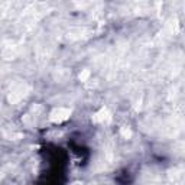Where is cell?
Segmentation results:
<instances>
[{
	"mask_svg": "<svg viewBox=\"0 0 185 185\" xmlns=\"http://www.w3.org/2000/svg\"><path fill=\"white\" fill-rule=\"evenodd\" d=\"M69 114H71V110H69V109L59 107V109H55V110L51 111L49 119H51V121H54V123H61V121L67 120V119L69 117Z\"/></svg>",
	"mask_w": 185,
	"mask_h": 185,
	"instance_id": "6da1fadb",
	"label": "cell"
},
{
	"mask_svg": "<svg viewBox=\"0 0 185 185\" xmlns=\"http://www.w3.org/2000/svg\"><path fill=\"white\" fill-rule=\"evenodd\" d=\"M93 120L97 121V123H109L111 120V114L109 113L107 109H101L100 111H97L94 116H93Z\"/></svg>",
	"mask_w": 185,
	"mask_h": 185,
	"instance_id": "7a4b0ae2",
	"label": "cell"
},
{
	"mask_svg": "<svg viewBox=\"0 0 185 185\" xmlns=\"http://www.w3.org/2000/svg\"><path fill=\"white\" fill-rule=\"evenodd\" d=\"M120 133H121V136H123L124 139H130V137H132V130H130L129 127H121V129H120Z\"/></svg>",
	"mask_w": 185,
	"mask_h": 185,
	"instance_id": "3957f363",
	"label": "cell"
},
{
	"mask_svg": "<svg viewBox=\"0 0 185 185\" xmlns=\"http://www.w3.org/2000/svg\"><path fill=\"white\" fill-rule=\"evenodd\" d=\"M88 77H90V71H88V69H83V71L80 72V80H81V81H87Z\"/></svg>",
	"mask_w": 185,
	"mask_h": 185,
	"instance_id": "277c9868",
	"label": "cell"
}]
</instances>
